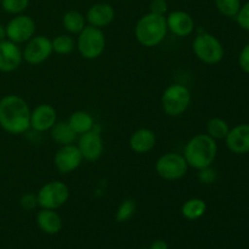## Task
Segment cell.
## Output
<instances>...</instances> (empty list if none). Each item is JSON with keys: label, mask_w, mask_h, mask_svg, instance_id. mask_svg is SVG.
<instances>
[{"label": "cell", "mask_w": 249, "mask_h": 249, "mask_svg": "<svg viewBox=\"0 0 249 249\" xmlns=\"http://www.w3.org/2000/svg\"><path fill=\"white\" fill-rule=\"evenodd\" d=\"M21 206L23 207L24 209H34L36 206H38V199H36V195L34 194H26L22 196L21 201H19Z\"/></svg>", "instance_id": "32"}, {"label": "cell", "mask_w": 249, "mask_h": 249, "mask_svg": "<svg viewBox=\"0 0 249 249\" xmlns=\"http://www.w3.org/2000/svg\"><path fill=\"white\" fill-rule=\"evenodd\" d=\"M191 104V92L189 88L180 83L170 84L163 91L162 108L169 117H179L186 112Z\"/></svg>", "instance_id": "6"}, {"label": "cell", "mask_w": 249, "mask_h": 249, "mask_svg": "<svg viewBox=\"0 0 249 249\" xmlns=\"http://www.w3.org/2000/svg\"><path fill=\"white\" fill-rule=\"evenodd\" d=\"M165 19H167L168 31L172 32L177 36L185 38L195 31V21L192 16L181 10H175V11L170 12L165 17Z\"/></svg>", "instance_id": "15"}, {"label": "cell", "mask_w": 249, "mask_h": 249, "mask_svg": "<svg viewBox=\"0 0 249 249\" xmlns=\"http://www.w3.org/2000/svg\"><path fill=\"white\" fill-rule=\"evenodd\" d=\"M235 18H236V22H237V24L241 27V28L249 32V1L246 2V4L241 5L240 10H238Z\"/></svg>", "instance_id": "29"}, {"label": "cell", "mask_w": 249, "mask_h": 249, "mask_svg": "<svg viewBox=\"0 0 249 249\" xmlns=\"http://www.w3.org/2000/svg\"><path fill=\"white\" fill-rule=\"evenodd\" d=\"M142 249H143V248H142Z\"/></svg>", "instance_id": "37"}, {"label": "cell", "mask_w": 249, "mask_h": 249, "mask_svg": "<svg viewBox=\"0 0 249 249\" xmlns=\"http://www.w3.org/2000/svg\"><path fill=\"white\" fill-rule=\"evenodd\" d=\"M0 126L12 135H21L31 129V108L22 97L6 95L0 100Z\"/></svg>", "instance_id": "1"}, {"label": "cell", "mask_w": 249, "mask_h": 249, "mask_svg": "<svg viewBox=\"0 0 249 249\" xmlns=\"http://www.w3.org/2000/svg\"><path fill=\"white\" fill-rule=\"evenodd\" d=\"M87 18L79 11L71 10L62 17V26L70 34H79L87 26Z\"/></svg>", "instance_id": "23"}, {"label": "cell", "mask_w": 249, "mask_h": 249, "mask_svg": "<svg viewBox=\"0 0 249 249\" xmlns=\"http://www.w3.org/2000/svg\"><path fill=\"white\" fill-rule=\"evenodd\" d=\"M23 61L18 44L4 39L0 41V72L10 73L16 71Z\"/></svg>", "instance_id": "13"}, {"label": "cell", "mask_w": 249, "mask_h": 249, "mask_svg": "<svg viewBox=\"0 0 249 249\" xmlns=\"http://www.w3.org/2000/svg\"><path fill=\"white\" fill-rule=\"evenodd\" d=\"M80 56L85 60H96L104 53L106 48V38L101 28L94 26H85V28L78 34L75 41Z\"/></svg>", "instance_id": "4"}, {"label": "cell", "mask_w": 249, "mask_h": 249, "mask_svg": "<svg viewBox=\"0 0 249 249\" xmlns=\"http://www.w3.org/2000/svg\"><path fill=\"white\" fill-rule=\"evenodd\" d=\"M226 147L235 155L249 153V124H238L225 138Z\"/></svg>", "instance_id": "16"}, {"label": "cell", "mask_w": 249, "mask_h": 249, "mask_svg": "<svg viewBox=\"0 0 249 249\" xmlns=\"http://www.w3.org/2000/svg\"><path fill=\"white\" fill-rule=\"evenodd\" d=\"M168 11V2L167 0H152L150 4V12L157 15H163Z\"/></svg>", "instance_id": "31"}, {"label": "cell", "mask_w": 249, "mask_h": 249, "mask_svg": "<svg viewBox=\"0 0 249 249\" xmlns=\"http://www.w3.org/2000/svg\"><path fill=\"white\" fill-rule=\"evenodd\" d=\"M218 11L226 17H235L241 7V0H214Z\"/></svg>", "instance_id": "27"}, {"label": "cell", "mask_w": 249, "mask_h": 249, "mask_svg": "<svg viewBox=\"0 0 249 249\" xmlns=\"http://www.w3.org/2000/svg\"><path fill=\"white\" fill-rule=\"evenodd\" d=\"M195 56L206 65H216L224 58V46L213 34L202 32L197 34L192 43Z\"/></svg>", "instance_id": "5"}, {"label": "cell", "mask_w": 249, "mask_h": 249, "mask_svg": "<svg viewBox=\"0 0 249 249\" xmlns=\"http://www.w3.org/2000/svg\"><path fill=\"white\" fill-rule=\"evenodd\" d=\"M53 53L51 39L45 36H34L27 41L22 51V56H23V61H26L28 65L38 66L45 62Z\"/></svg>", "instance_id": "9"}, {"label": "cell", "mask_w": 249, "mask_h": 249, "mask_svg": "<svg viewBox=\"0 0 249 249\" xmlns=\"http://www.w3.org/2000/svg\"><path fill=\"white\" fill-rule=\"evenodd\" d=\"M207 212V203L202 198H190L181 206V215L186 220L196 221Z\"/></svg>", "instance_id": "22"}, {"label": "cell", "mask_w": 249, "mask_h": 249, "mask_svg": "<svg viewBox=\"0 0 249 249\" xmlns=\"http://www.w3.org/2000/svg\"><path fill=\"white\" fill-rule=\"evenodd\" d=\"M36 225L46 235H56L62 230V219L53 209H43L36 214Z\"/></svg>", "instance_id": "19"}, {"label": "cell", "mask_w": 249, "mask_h": 249, "mask_svg": "<svg viewBox=\"0 0 249 249\" xmlns=\"http://www.w3.org/2000/svg\"><path fill=\"white\" fill-rule=\"evenodd\" d=\"M148 249H169V246L164 240H156L151 243Z\"/></svg>", "instance_id": "34"}, {"label": "cell", "mask_w": 249, "mask_h": 249, "mask_svg": "<svg viewBox=\"0 0 249 249\" xmlns=\"http://www.w3.org/2000/svg\"><path fill=\"white\" fill-rule=\"evenodd\" d=\"M68 124L77 135L88 133L95 128V121L90 113L85 111H75L68 118Z\"/></svg>", "instance_id": "20"}, {"label": "cell", "mask_w": 249, "mask_h": 249, "mask_svg": "<svg viewBox=\"0 0 249 249\" xmlns=\"http://www.w3.org/2000/svg\"><path fill=\"white\" fill-rule=\"evenodd\" d=\"M216 153H218L216 140L211 138L208 134H197L187 141L182 156L189 168L202 170L213 164L216 158Z\"/></svg>", "instance_id": "2"}, {"label": "cell", "mask_w": 249, "mask_h": 249, "mask_svg": "<svg viewBox=\"0 0 249 249\" xmlns=\"http://www.w3.org/2000/svg\"><path fill=\"white\" fill-rule=\"evenodd\" d=\"M136 212V203L134 199L126 198L124 201H122V203L119 204V207L117 208L116 215H114V219H116L117 223H125V221L130 220L134 216Z\"/></svg>", "instance_id": "26"}, {"label": "cell", "mask_w": 249, "mask_h": 249, "mask_svg": "<svg viewBox=\"0 0 249 249\" xmlns=\"http://www.w3.org/2000/svg\"><path fill=\"white\" fill-rule=\"evenodd\" d=\"M84 160L79 148L74 143L71 145L61 146L56 152L53 163L55 167L61 174H70L80 167L82 162Z\"/></svg>", "instance_id": "11"}, {"label": "cell", "mask_w": 249, "mask_h": 249, "mask_svg": "<svg viewBox=\"0 0 249 249\" xmlns=\"http://www.w3.org/2000/svg\"><path fill=\"white\" fill-rule=\"evenodd\" d=\"M238 65L243 72L249 74V43L241 50L240 56H238Z\"/></svg>", "instance_id": "30"}, {"label": "cell", "mask_w": 249, "mask_h": 249, "mask_svg": "<svg viewBox=\"0 0 249 249\" xmlns=\"http://www.w3.org/2000/svg\"><path fill=\"white\" fill-rule=\"evenodd\" d=\"M114 16H116V12L112 5L107 2H97L88 10L85 18L90 26L102 29L113 22Z\"/></svg>", "instance_id": "17"}, {"label": "cell", "mask_w": 249, "mask_h": 249, "mask_svg": "<svg viewBox=\"0 0 249 249\" xmlns=\"http://www.w3.org/2000/svg\"><path fill=\"white\" fill-rule=\"evenodd\" d=\"M77 146L85 160L95 162L101 157L104 153V140L100 130H96V125L92 130L79 135Z\"/></svg>", "instance_id": "12"}, {"label": "cell", "mask_w": 249, "mask_h": 249, "mask_svg": "<svg viewBox=\"0 0 249 249\" xmlns=\"http://www.w3.org/2000/svg\"><path fill=\"white\" fill-rule=\"evenodd\" d=\"M50 135L51 139L55 141L56 143H58L60 146H66L71 145V143H74L75 139H77V134L73 131V129L71 128L68 122H56L53 124V128L50 129Z\"/></svg>", "instance_id": "21"}, {"label": "cell", "mask_w": 249, "mask_h": 249, "mask_svg": "<svg viewBox=\"0 0 249 249\" xmlns=\"http://www.w3.org/2000/svg\"><path fill=\"white\" fill-rule=\"evenodd\" d=\"M189 170L184 156L177 152H168L160 156L156 162V172L162 179L177 181L182 179Z\"/></svg>", "instance_id": "8"}, {"label": "cell", "mask_w": 249, "mask_h": 249, "mask_svg": "<svg viewBox=\"0 0 249 249\" xmlns=\"http://www.w3.org/2000/svg\"><path fill=\"white\" fill-rule=\"evenodd\" d=\"M0 2L4 11L11 15H21L29 5V0H1Z\"/></svg>", "instance_id": "28"}, {"label": "cell", "mask_w": 249, "mask_h": 249, "mask_svg": "<svg viewBox=\"0 0 249 249\" xmlns=\"http://www.w3.org/2000/svg\"><path fill=\"white\" fill-rule=\"evenodd\" d=\"M53 53L58 55H70L75 49V40L70 34H60L51 40Z\"/></svg>", "instance_id": "25"}, {"label": "cell", "mask_w": 249, "mask_h": 249, "mask_svg": "<svg viewBox=\"0 0 249 249\" xmlns=\"http://www.w3.org/2000/svg\"><path fill=\"white\" fill-rule=\"evenodd\" d=\"M167 19L163 15H143L135 26V36L139 43L146 48H153L162 43L167 36Z\"/></svg>", "instance_id": "3"}, {"label": "cell", "mask_w": 249, "mask_h": 249, "mask_svg": "<svg viewBox=\"0 0 249 249\" xmlns=\"http://www.w3.org/2000/svg\"><path fill=\"white\" fill-rule=\"evenodd\" d=\"M57 122V112L49 104H41L31 111V128L38 133L50 130Z\"/></svg>", "instance_id": "14"}, {"label": "cell", "mask_w": 249, "mask_h": 249, "mask_svg": "<svg viewBox=\"0 0 249 249\" xmlns=\"http://www.w3.org/2000/svg\"><path fill=\"white\" fill-rule=\"evenodd\" d=\"M229 131H230V126H229L228 122L218 118V117L209 119L208 123H207L206 134H208L214 140H225Z\"/></svg>", "instance_id": "24"}, {"label": "cell", "mask_w": 249, "mask_h": 249, "mask_svg": "<svg viewBox=\"0 0 249 249\" xmlns=\"http://www.w3.org/2000/svg\"><path fill=\"white\" fill-rule=\"evenodd\" d=\"M0 1H1V0H0Z\"/></svg>", "instance_id": "36"}, {"label": "cell", "mask_w": 249, "mask_h": 249, "mask_svg": "<svg viewBox=\"0 0 249 249\" xmlns=\"http://www.w3.org/2000/svg\"><path fill=\"white\" fill-rule=\"evenodd\" d=\"M198 178L199 180H201V182H203V184H212V182H214V180H215V172L212 170L211 167L206 168V169L198 170Z\"/></svg>", "instance_id": "33"}, {"label": "cell", "mask_w": 249, "mask_h": 249, "mask_svg": "<svg viewBox=\"0 0 249 249\" xmlns=\"http://www.w3.org/2000/svg\"><path fill=\"white\" fill-rule=\"evenodd\" d=\"M36 22L31 16L27 15H16L5 26L6 38L16 44L27 43L36 36Z\"/></svg>", "instance_id": "10"}, {"label": "cell", "mask_w": 249, "mask_h": 249, "mask_svg": "<svg viewBox=\"0 0 249 249\" xmlns=\"http://www.w3.org/2000/svg\"><path fill=\"white\" fill-rule=\"evenodd\" d=\"M129 146L131 151L138 155L148 153L156 146V134L151 129L141 128L134 131L129 139Z\"/></svg>", "instance_id": "18"}, {"label": "cell", "mask_w": 249, "mask_h": 249, "mask_svg": "<svg viewBox=\"0 0 249 249\" xmlns=\"http://www.w3.org/2000/svg\"><path fill=\"white\" fill-rule=\"evenodd\" d=\"M6 39V31H5V26L0 24V41Z\"/></svg>", "instance_id": "35"}, {"label": "cell", "mask_w": 249, "mask_h": 249, "mask_svg": "<svg viewBox=\"0 0 249 249\" xmlns=\"http://www.w3.org/2000/svg\"><path fill=\"white\" fill-rule=\"evenodd\" d=\"M70 197V189L67 185L58 180L46 182L36 192L38 206L43 209H56L61 208Z\"/></svg>", "instance_id": "7"}]
</instances>
